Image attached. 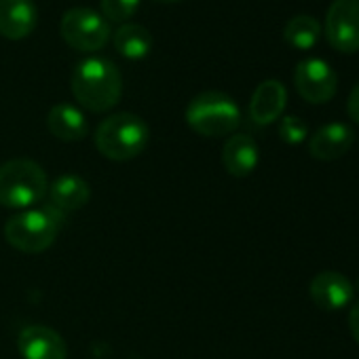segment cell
Segmentation results:
<instances>
[{"instance_id": "obj_1", "label": "cell", "mask_w": 359, "mask_h": 359, "mask_svg": "<svg viewBox=\"0 0 359 359\" xmlns=\"http://www.w3.org/2000/svg\"><path fill=\"white\" fill-rule=\"evenodd\" d=\"M70 89L85 110L108 112L123 95V76L114 62L106 57H87L72 70Z\"/></svg>"}, {"instance_id": "obj_5", "label": "cell", "mask_w": 359, "mask_h": 359, "mask_svg": "<svg viewBox=\"0 0 359 359\" xmlns=\"http://www.w3.org/2000/svg\"><path fill=\"white\" fill-rule=\"evenodd\" d=\"M187 125L203 137L233 135L241 125L237 102L224 91H203L195 95L184 112Z\"/></svg>"}, {"instance_id": "obj_13", "label": "cell", "mask_w": 359, "mask_h": 359, "mask_svg": "<svg viewBox=\"0 0 359 359\" xmlns=\"http://www.w3.org/2000/svg\"><path fill=\"white\" fill-rule=\"evenodd\" d=\"M39 9L34 0H0V34L9 41H22L34 32Z\"/></svg>"}, {"instance_id": "obj_2", "label": "cell", "mask_w": 359, "mask_h": 359, "mask_svg": "<svg viewBox=\"0 0 359 359\" xmlns=\"http://www.w3.org/2000/svg\"><path fill=\"white\" fill-rule=\"evenodd\" d=\"M93 140L104 158L125 163L146 150L150 142V127L133 112H116L97 125Z\"/></svg>"}, {"instance_id": "obj_4", "label": "cell", "mask_w": 359, "mask_h": 359, "mask_svg": "<svg viewBox=\"0 0 359 359\" xmlns=\"http://www.w3.org/2000/svg\"><path fill=\"white\" fill-rule=\"evenodd\" d=\"M49 177L32 158H11L0 165V205L7 210H30L45 199Z\"/></svg>"}, {"instance_id": "obj_10", "label": "cell", "mask_w": 359, "mask_h": 359, "mask_svg": "<svg viewBox=\"0 0 359 359\" xmlns=\"http://www.w3.org/2000/svg\"><path fill=\"white\" fill-rule=\"evenodd\" d=\"M309 296L323 311H340L353 300V283L338 271H321L311 279Z\"/></svg>"}, {"instance_id": "obj_14", "label": "cell", "mask_w": 359, "mask_h": 359, "mask_svg": "<svg viewBox=\"0 0 359 359\" xmlns=\"http://www.w3.org/2000/svg\"><path fill=\"white\" fill-rule=\"evenodd\" d=\"M260 161L258 144L248 133H233L222 146V167L233 177H248Z\"/></svg>"}, {"instance_id": "obj_17", "label": "cell", "mask_w": 359, "mask_h": 359, "mask_svg": "<svg viewBox=\"0 0 359 359\" xmlns=\"http://www.w3.org/2000/svg\"><path fill=\"white\" fill-rule=\"evenodd\" d=\"M112 45L116 49L118 55H123L129 62H140L144 57L150 55L152 51V34L137 24H123L121 28H116V32L112 34Z\"/></svg>"}, {"instance_id": "obj_20", "label": "cell", "mask_w": 359, "mask_h": 359, "mask_svg": "<svg viewBox=\"0 0 359 359\" xmlns=\"http://www.w3.org/2000/svg\"><path fill=\"white\" fill-rule=\"evenodd\" d=\"M279 137L285 144H290V146L302 144L309 137V125H306V121H302L300 116H294V114L283 116L281 123H279Z\"/></svg>"}, {"instance_id": "obj_7", "label": "cell", "mask_w": 359, "mask_h": 359, "mask_svg": "<svg viewBox=\"0 0 359 359\" xmlns=\"http://www.w3.org/2000/svg\"><path fill=\"white\" fill-rule=\"evenodd\" d=\"M332 49L340 53L359 51V0H334L321 28Z\"/></svg>"}, {"instance_id": "obj_9", "label": "cell", "mask_w": 359, "mask_h": 359, "mask_svg": "<svg viewBox=\"0 0 359 359\" xmlns=\"http://www.w3.org/2000/svg\"><path fill=\"white\" fill-rule=\"evenodd\" d=\"M18 351L24 359H68V344L62 334L43 323L22 327Z\"/></svg>"}, {"instance_id": "obj_23", "label": "cell", "mask_w": 359, "mask_h": 359, "mask_svg": "<svg viewBox=\"0 0 359 359\" xmlns=\"http://www.w3.org/2000/svg\"><path fill=\"white\" fill-rule=\"evenodd\" d=\"M158 3H180V0H158Z\"/></svg>"}, {"instance_id": "obj_15", "label": "cell", "mask_w": 359, "mask_h": 359, "mask_svg": "<svg viewBox=\"0 0 359 359\" xmlns=\"http://www.w3.org/2000/svg\"><path fill=\"white\" fill-rule=\"evenodd\" d=\"M287 104V91L281 81H262L250 100V116L256 125H271L281 118Z\"/></svg>"}, {"instance_id": "obj_21", "label": "cell", "mask_w": 359, "mask_h": 359, "mask_svg": "<svg viewBox=\"0 0 359 359\" xmlns=\"http://www.w3.org/2000/svg\"><path fill=\"white\" fill-rule=\"evenodd\" d=\"M346 112L351 116V121H355L359 125V83L353 87V91L348 93V100H346Z\"/></svg>"}, {"instance_id": "obj_18", "label": "cell", "mask_w": 359, "mask_h": 359, "mask_svg": "<svg viewBox=\"0 0 359 359\" xmlns=\"http://www.w3.org/2000/svg\"><path fill=\"white\" fill-rule=\"evenodd\" d=\"M321 36V24L311 18V15H296L285 24L283 30V39L290 47L300 49V51H309L317 45Z\"/></svg>"}, {"instance_id": "obj_16", "label": "cell", "mask_w": 359, "mask_h": 359, "mask_svg": "<svg viewBox=\"0 0 359 359\" xmlns=\"http://www.w3.org/2000/svg\"><path fill=\"white\" fill-rule=\"evenodd\" d=\"M47 127L53 137L62 142H81L89 133V121L79 106L72 104H55L47 114Z\"/></svg>"}, {"instance_id": "obj_3", "label": "cell", "mask_w": 359, "mask_h": 359, "mask_svg": "<svg viewBox=\"0 0 359 359\" xmlns=\"http://www.w3.org/2000/svg\"><path fill=\"white\" fill-rule=\"evenodd\" d=\"M64 218L66 216L51 205L30 208L9 218L3 235L13 250L22 254H41L55 243Z\"/></svg>"}, {"instance_id": "obj_19", "label": "cell", "mask_w": 359, "mask_h": 359, "mask_svg": "<svg viewBox=\"0 0 359 359\" xmlns=\"http://www.w3.org/2000/svg\"><path fill=\"white\" fill-rule=\"evenodd\" d=\"M137 7H140V0H102L100 3L102 18L114 24H125L127 20H131Z\"/></svg>"}, {"instance_id": "obj_22", "label": "cell", "mask_w": 359, "mask_h": 359, "mask_svg": "<svg viewBox=\"0 0 359 359\" xmlns=\"http://www.w3.org/2000/svg\"><path fill=\"white\" fill-rule=\"evenodd\" d=\"M348 330H351V336L353 340L359 344V302L351 309L348 313Z\"/></svg>"}, {"instance_id": "obj_12", "label": "cell", "mask_w": 359, "mask_h": 359, "mask_svg": "<svg viewBox=\"0 0 359 359\" xmlns=\"http://www.w3.org/2000/svg\"><path fill=\"white\" fill-rule=\"evenodd\" d=\"M355 144V131L344 123H327L309 137V154L317 161L344 156Z\"/></svg>"}, {"instance_id": "obj_8", "label": "cell", "mask_w": 359, "mask_h": 359, "mask_svg": "<svg viewBox=\"0 0 359 359\" xmlns=\"http://www.w3.org/2000/svg\"><path fill=\"white\" fill-rule=\"evenodd\" d=\"M294 87L309 104H325L336 95L338 79L334 68L319 57H306L294 68Z\"/></svg>"}, {"instance_id": "obj_6", "label": "cell", "mask_w": 359, "mask_h": 359, "mask_svg": "<svg viewBox=\"0 0 359 359\" xmlns=\"http://www.w3.org/2000/svg\"><path fill=\"white\" fill-rule=\"evenodd\" d=\"M62 39L81 53H95L106 47L110 41V24L102 18V13L87 9V7H74L68 9L60 24Z\"/></svg>"}, {"instance_id": "obj_11", "label": "cell", "mask_w": 359, "mask_h": 359, "mask_svg": "<svg viewBox=\"0 0 359 359\" xmlns=\"http://www.w3.org/2000/svg\"><path fill=\"white\" fill-rule=\"evenodd\" d=\"M49 205L57 212L72 214L83 210L91 201V187L79 173H62L49 184Z\"/></svg>"}]
</instances>
